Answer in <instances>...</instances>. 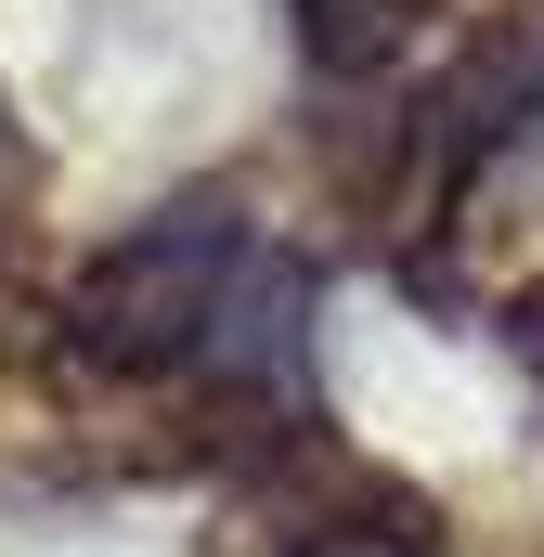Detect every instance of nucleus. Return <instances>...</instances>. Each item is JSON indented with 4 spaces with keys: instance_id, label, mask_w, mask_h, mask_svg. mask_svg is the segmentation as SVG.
I'll use <instances>...</instances> for the list:
<instances>
[{
    "instance_id": "2",
    "label": "nucleus",
    "mask_w": 544,
    "mask_h": 557,
    "mask_svg": "<svg viewBox=\"0 0 544 557\" xmlns=\"http://www.w3.org/2000/svg\"><path fill=\"white\" fill-rule=\"evenodd\" d=\"M415 13H428V0H298V26H311L324 65H376V52H403Z\"/></svg>"
},
{
    "instance_id": "3",
    "label": "nucleus",
    "mask_w": 544,
    "mask_h": 557,
    "mask_svg": "<svg viewBox=\"0 0 544 557\" xmlns=\"http://www.w3.org/2000/svg\"><path fill=\"white\" fill-rule=\"evenodd\" d=\"M298 557H441V545H415V532H311Z\"/></svg>"
},
{
    "instance_id": "1",
    "label": "nucleus",
    "mask_w": 544,
    "mask_h": 557,
    "mask_svg": "<svg viewBox=\"0 0 544 557\" xmlns=\"http://www.w3.org/2000/svg\"><path fill=\"white\" fill-rule=\"evenodd\" d=\"M65 324L104 376H272L298 350V273L234 195H182L78 273Z\"/></svg>"
}]
</instances>
